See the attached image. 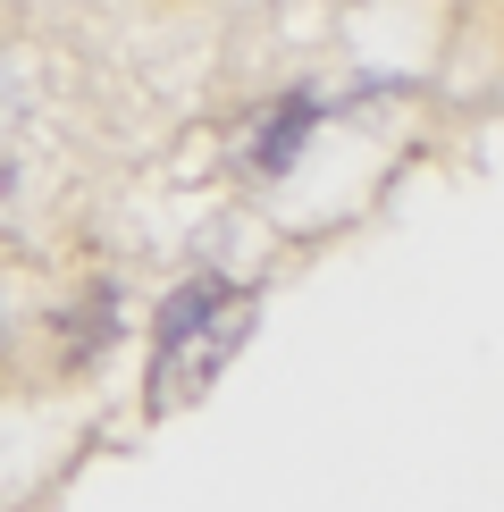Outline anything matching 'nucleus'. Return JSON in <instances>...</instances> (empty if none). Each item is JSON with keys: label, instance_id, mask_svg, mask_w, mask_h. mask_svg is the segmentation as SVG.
<instances>
[{"label": "nucleus", "instance_id": "nucleus-1", "mask_svg": "<svg viewBox=\"0 0 504 512\" xmlns=\"http://www.w3.org/2000/svg\"><path fill=\"white\" fill-rule=\"evenodd\" d=\"M244 336H252V294L227 277H185L152 328V412H177L185 395H202Z\"/></svg>", "mask_w": 504, "mask_h": 512}, {"label": "nucleus", "instance_id": "nucleus-2", "mask_svg": "<svg viewBox=\"0 0 504 512\" xmlns=\"http://www.w3.org/2000/svg\"><path fill=\"white\" fill-rule=\"evenodd\" d=\"M311 126H320V101H303V93H294V101H278V110H269V118H261V126L244 135L236 168H244V177H286Z\"/></svg>", "mask_w": 504, "mask_h": 512}, {"label": "nucleus", "instance_id": "nucleus-3", "mask_svg": "<svg viewBox=\"0 0 504 512\" xmlns=\"http://www.w3.org/2000/svg\"><path fill=\"white\" fill-rule=\"evenodd\" d=\"M0 328H9V319H0Z\"/></svg>", "mask_w": 504, "mask_h": 512}]
</instances>
